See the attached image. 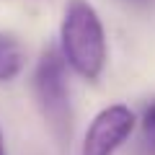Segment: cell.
I'll return each mask as SVG.
<instances>
[{
  "instance_id": "cell-7",
  "label": "cell",
  "mask_w": 155,
  "mask_h": 155,
  "mask_svg": "<svg viewBox=\"0 0 155 155\" xmlns=\"http://www.w3.org/2000/svg\"><path fill=\"white\" fill-rule=\"evenodd\" d=\"M150 155H155V140H153V150H150Z\"/></svg>"
},
{
  "instance_id": "cell-6",
  "label": "cell",
  "mask_w": 155,
  "mask_h": 155,
  "mask_svg": "<svg viewBox=\"0 0 155 155\" xmlns=\"http://www.w3.org/2000/svg\"><path fill=\"white\" fill-rule=\"evenodd\" d=\"M0 155H8L5 153V137H3V129H0Z\"/></svg>"
},
{
  "instance_id": "cell-2",
  "label": "cell",
  "mask_w": 155,
  "mask_h": 155,
  "mask_svg": "<svg viewBox=\"0 0 155 155\" xmlns=\"http://www.w3.org/2000/svg\"><path fill=\"white\" fill-rule=\"evenodd\" d=\"M34 96L44 114L47 124L60 140L70 137L72 111H70V88H67V60L60 49L49 47L39 57L34 70Z\"/></svg>"
},
{
  "instance_id": "cell-4",
  "label": "cell",
  "mask_w": 155,
  "mask_h": 155,
  "mask_svg": "<svg viewBox=\"0 0 155 155\" xmlns=\"http://www.w3.org/2000/svg\"><path fill=\"white\" fill-rule=\"evenodd\" d=\"M23 62H26L23 47L18 44L13 36L0 34V83L13 80V78L23 70Z\"/></svg>"
},
{
  "instance_id": "cell-5",
  "label": "cell",
  "mask_w": 155,
  "mask_h": 155,
  "mask_svg": "<svg viewBox=\"0 0 155 155\" xmlns=\"http://www.w3.org/2000/svg\"><path fill=\"white\" fill-rule=\"evenodd\" d=\"M142 129H145L147 137L155 140V101L145 109V114H142Z\"/></svg>"
},
{
  "instance_id": "cell-3",
  "label": "cell",
  "mask_w": 155,
  "mask_h": 155,
  "mask_svg": "<svg viewBox=\"0 0 155 155\" xmlns=\"http://www.w3.org/2000/svg\"><path fill=\"white\" fill-rule=\"evenodd\" d=\"M134 124L137 116L124 104H111L101 109L85 129L80 155H114L129 140Z\"/></svg>"
},
{
  "instance_id": "cell-1",
  "label": "cell",
  "mask_w": 155,
  "mask_h": 155,
  "mask_svg": "<svg viewBox=\"0 0 155 155\" xmlns=\"http://www.w3.org/2000/svg\"><path fill=\"white\" fill-rule=\"evenodd\" d=\"M60 52L67 65L85 80H98L106 67V31L88 0H67L60 26Z\"/></svg>"
}]
</instances>
